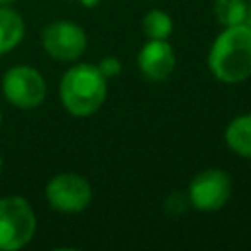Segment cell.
I'll return each mask as SVG.
<instances>
[{
    "instance_id": "4fadbf2b",
    "label": "cell",
    "mask_w": 251,
    "mask_h": 251,
    "mask_svg": "<svg viewBox=\"0 0 251 251\" xmlns=\"http://www.w3.org/2000/svg\"><path fill=\"white\" fill-rule=\"evenodd\" d=\"M188 206H190L188 194L184 196V194H180V192H173V194H169L167 200H165V210H167L169 214H173V216L182 214Z\"/></svg>"
},
{
    "instance_id": "ba28073f",
    "label": "cell",
    "mask_w": 251,
    "mask_h": 251,
    "mask_svg": "<svg viewBox=\"0 0 251 251\" xmlns=\"http://www.w3.org/2000/svg\"><path fill=\"white\" fill-rule=\"evenodd\" d=\"M175 51L167 39H147L137 55V65L141 75L151 82L167 80L175 71Z\"/></svg>"
},
{
    "instance_id": "2e32d148",
    "label": "cell",
    "mask_w": 251,
    "mask_h": 251,
    "mask_svg": "<svg viewBox=\"0 0 251 251\" xmlns=\"http://www.w3.org/2000/svg\"><path fill=\"white\" fill-rule=\"evenodd\" d=\"M245 24L251 27V2L247 4V18H245Z\"/></svg>"
},
{
    "instance_id": "3957f363",
    "label": "cell",
    "mask_w": 251,
    "mask_h": 251,
    "mask_svg": "<svg viewBox=\"0 0 251 251\" xmlns=\"http://www.w3.org/2000/svg\"><path fill=\"white\" fill-rule=\"evenodd\" d=\"M35 214L22 196L0 198V251L25 247L35 233Z\"/></svg>"
},
{
    "instance_id": "5bb4252c",
    "label": "cell",
    "mask_w": 251,
    "mask_h": 251,
    "mask_svg": "<svg viewBox=\"0 0 251 251\" xmlns=\"http://www.w3.org/2000/svg\"><path fill=\"white\" fill-rule=\"evenodd\" d=\"M96 67L100 69V73H102L106 78L118 76V75L122 73V61H120L118 57H112V55L102 57V59L98 61V65H96Z\"/></svg>"
},
{
    "instance_id": "5b68a950",
    "label": "cell",
    "mask_w": 251,
    "mask_h": 251,
    "mask_svg": "<svg viewBox=\"0 0 251 251\" xmlns=\"http://www.w3.org/2000/svg\"><path fill=\"white\" fill-rule=\"evenodd\" d=\"M45 198L57 212L78 214L88 208L92 200V186L84 176L76 173H61L47 182Z\"/></svg>"
},
{
    "instance_id": "8992f818",
    "label": "cell",
    "mask_w": 251,
    "mask_h": 251,
    "mask_svg": "<svg viewBox=\"0 0 251 251\" xmlns=\"http://www.w3.org/2000/svg\"><path fill=\"white\" fill-rule=\"evenodd\" d=\"M86 43H88L86 31L78 24L69 20H57L49 24L41 35V45L45 53L51 59L63 63L80 59L82 53L86 51Z\"/></svg>"
},
{
    "instance_id": "d6986e66",
    "label": "cell",
    "mask_w": 251,
    "mask_h": 251,
    "mask_svg": "<svg viewBox=\"0 0 251 251\" xmlns=\"http://www.w3.org/2000/svg\"><path fill=\"white\" fill-rule=\"evenodd\" d=\"M0 171H2V157H0Z\"/></svg>"
},
{
    "instance_id": "8fae6325",
    "label": "cell",
    "mask_w": 251,
    "mask_h": 251,
    "mask_svg": "<svg viewBox=\"0 0 251 251\" xmlns=\"http://www.w3.org/2000/svg\"><path fill=\"white\" fill-rule=\"evenodd\" d=\"M247 0H216L214 2V16L218 24L224 27L245 24L247 18Z\"/></svg>"
},
{
    "instance_id": "7a4b0ae2",
    "label": "cell",
    "mask_w": 251,
    "mask_h": 251,
    "mask_svg": "<svg viewBox=\"0 0 251 251\" xmlns=\"http://www.w3.org/2000/svg\"><path fill=\"white\" fill-rule=\"evenodd\" d=\"M106 80L100 69L90 63H78L67 69L59 84V96L65 110L76 118L96 114L106 100Z\"/></svg>"
},
{
    "instance_id": "9c48e42d",
    "label": "cell",
    "mask_w": 251,
    "mask_h": 251,
    "mask_svg": "<svg viewBox=\"0 0 251 251\" xmlns=\"http://www.w3.org/2000/svg\"><path fill=\"white\" fill-rule=\"evenodd\" d=\"M25 35L24 18L10 8V4H0V55L16 49Z\"/></svg>"
},
{
    "instance_id": "6da1fadb",
    "label": "cell",
    "mask_w": 251,
    "mask_h": 251,
    "mask_svg": "<svg viewBox=\"0 0 251 251\" xmlns=\"http://www.w3.org/2000/svg\"><path fill=\"white\" fill-rule=\"evenodd\" d=\"M208 67L222 82L247 80L251 76V27L247 24L224 27L210 47Z\"/></svg>"
},
{
    "instance_id": "7c38bea8",
    "label": "cell",
    "mask_w": 251,
    "mask_h": 251,
    "mask_svg": "<svg viewBox=\"0 0 251 251\" xmlns=\"http://www.w3.org/2000/svg\"><path fill=\"white\" fill-rule=\"evenodd\" d=\"M141 25L147 39H167L173 33V20L165 10H149Z\"/></svg>"
},
{
    "instance_id": "9a60e30c",
    "label": "cell",
    "mask_w": 251,
    "mask_h": 251,
    "mask_svg": "<svg viewBox=\"0 0 251 251\" xmlns=\"http://www.w3.org/2000/svg\"><path fill=\"white\" fill-rule=\"evenodd\" d=\"M100 0H80V4L82 6H86V8H92V6H96Z\"/></svg>"
},
{
    "instance_id": "e0dca14e",
    "label": "cell",
    "mask_w": 251,
    "mask_h": 251,
    "mask_svg": "<svg viewBox=\"0 0 251 251\" xmlns=\"http://www.w3.org/2000/svg\"><path fill=\"white\" fill-rule=\"evenodd\" d=\"M12 2H16V0H0V4H12Z\"/></svg>"
},
{
    "instance_id": "ac0fdd59",
    "label": "cell",
    "mask_w": 251,
    "mask_h": 251,
    "mask_svg": "<svg viewBox=\"0 0 251 251\" xmlns=\"http://www.w3.org/2000/svg\"><path fill=\"white\" fill-rule=\"evenodd\" d=\"M0 124H2V110H0Z\"/></svg>"
},
{
    "instance_id": "277c9868",
    "label": "cell",
    "mask_w": 251,
    "mask_h": 251,
    "mask_svg": "<svg viewBox=\"0 0 251 251\" xmlns=\"http://www.w3.org/2000/svg\"><path fill=\"white\" fill-rule=\"evenodd\" d=\"M4 98L22 110H33L43 104L47 96V84L43 75L29 65H16L2 76Z\"/></svg>"
},
{
    "instance_id": "52a82bcc",
    "label": "cell",
    "mask_w": 251,
    "mask_h": 251,
    "mask_svg": "<svg viewBox=\"0 0 251 251\" xmlns=\"http://www.w3.org/2000/svg\"><path fill=\"white\" fill-rule=\"evenodd\" d=\"M231 196V178L222 169H206L188 184V202L200 212L222 210Z\"/></svg>"
},
{
    "instance_id": "30bf717a",
    "label": "cell",
    "mask_w": 251,
    "mask_h": 251,
    "mask_svg": "<svg viewBox=\"0 0 251 251\" xmlns=\"http://www.w3.org/2000/svg\"><path fill=\"white\" fill-rule=\"evenodd\" d=\"M226 145L239 157L251 159V114L237 116L229 122L224 133Z\"/></svg>"
}]
</instances>
